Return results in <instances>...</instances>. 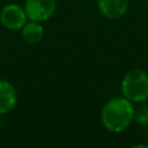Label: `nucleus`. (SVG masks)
Wrapping results in <instances>:
<instances>
[{
    "label": "nucleus",
    "mask_w": 148,
    "mask_h": 148,
    "mask_svg": "<svg viewBox=\"0 0 148 148\" xmlns=\"http://www.w3.org/2000/svg\"><path fill=\"white\" fill-rule=\"evenodd\" d=\"M134 116L135 110L131 101L124 96L113 97L104 104L101 112V120L109 132L121 133L134 120Z\"/></svg>",
    "instance_id": "f257e3e1"
},
{
    "label": "nucleus",
    "mask_w": 148,
    "mask_h": 148,
    "mask_svg": "<svg viewBox=\"0 0 148 148\" xmlns=\"http://www.w3.org/2000/svg\"><path fill=\"white\" fill-rule=\"evenodd\" d=\"M120 90L125 98L132 103L148 99V74L141 69L128 71L121 79Z\"/></svg>",
    "instance_id": "f03ea898"
},
{
    "label": "nucleus",
    "mask_w": 148,
    "mask_h": 148,
    "mask_svg": "<svg viewBox=\"0 0 148 148\" xmlns=\"http://www.w3.org/2000/svg\"><path fill=\"white\" fill-rule=\"evenodd\" d=\"M57 8L56 0H25L24 10L31 21L43 22L49 20Z\"/></svg>",
    "instance_id": "7ed1b4c3"
},
{
    "label": "nucleus",
    "mask_w": 148,
    "mask_h": 148,
    "mask_svg": "<svg viewBox=\"0 0 148 148\" xmlns=\"http://www.w3.org/2000/svg\"><path fill=\"white\" fill-rule=\"evenodd\" d=\"M27 13L24 8L16 3L6 5L0 12V22L2 25L9 30L22 29L27 23Z\"/></svg>",
    "instance_id": "20e7f679"
},
{
    "label": "nucleus",
    "mask_w": 148,
    "mask_h": 148,
    "mask_svg": "<svg viewBox=\"0 0 148 148\" xmlns=\"http://www.w3.org/2000/svg\"><path fill=\"white\" fill-rule=\"evenodd\" d=\"M128 0H97L99 13L109 20H117L124 16L128 9Z\"/></svg>",
    "instance_id": "39448f33"
},
{
    "label": "nucleus",
    "mask_w": 148,
    "mask_h": 148,
    "mask_svg": "<svg viewBox=\"0 0 148 148\" xmlns=\"http://www.w3.org/2000/svg\"><path fill=\"white\" fill-rule=\"evenodd\" d=\"M17 95L14 86L7 81L0 79V114L8 113L16 104Z\"/></svg>",
    "instance_id": "423d86ee"
},
{
    "label": "nucleus",
    "mask_w": 148,
    "mask_h": 148,
    "mask_svg": "<svg viewBox=\"0 0 148 148\" xmlns=\"http://www.w3.org/2000/svg\"><path fill=\"white\" fill-rule=\"evenodd\" d=\"M43 35H44V29L40 22L30 20L22 28V36L24 40L30 44H37L38 42H40L43 38Z\"/></svg>",
    "instance_id": "0eeeda50"
},
{
    "label": "nucleus",
    "mask_w": 148,
    "mask_h": 148,
    "mask_svg": "<svg viewBox=\"0 0 148 148\" xmlns=\"http://www.w3.org/2000/svg\"><path fill=\"white\" fill-rule=\"evenodd\" d=\"M134 118H135V121L138 124H141V125L148 124V108H145L140 112L135 113Z\"/></svg>",
    "instance_id": "6e6552de"
},
{
    "label": "nucleus",
    "mask_w": 148,
    "mask_h": 148,
    "mask_svg": "<svg viewBox=\"0 0 148 148\" xmlns=\"http://www.w3.org/2000/svg\"><path fill=\"white\" fill-rule=\"evenodd\" d=\"M147 141H148V133H147Z\"/></svg>",
    "instance_id": "1a4fd4ad"
}]
</instances>
